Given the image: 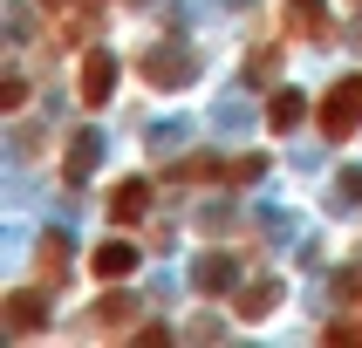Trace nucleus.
Listing matches in <instances>:
<instances>
[{
  "label": "nucleus",
  "instance_id": "2",
  "mask_svg": "<svg viewBox=\"0 0 362 348\" xmlns=\"http://www.w3.org/2000/svg\"><path fill=\"white\" fill-rule=\"evenodd\" d=\"M287 28L308 35V41H328V35H335V14H328L322 0H287Z\"/></svg>",
  "mask_w": 362,
  "mask_h": 348
},
{
  "label": "nucleus",
  "instance_id": "5",
  "mask_svg": "<svg viewBox=\"0 0 362 348\" xmlns=\"http://www.w3.org/2000/svg\"><path fill=\"white\" fill-rule=\"evenodd\" d=\"M96 280H130L137 273V246H96Z\"/></svg>",
  "mask_w": 362,
  "mask_h": 348
},
{
  "label": "nucleus",
  "instance_id": "7",
  "mask_svg": "<svg viewBox=\"0 0 362 348\" xmlns=\"http://www.w3.org/2000/svg\"><path fill=\"white\" fill-rule=\"evenodd\" d=\"M267 123H274V130H294V123H301V96H294V89H281V96L267 102Z\"/></svg>",
  "mask_w": 362,
  "mask_h": 348
},
{
  "label": "nucleus",
  "instance_id": "8",
  "mask_svg": "<svg viewBox=\"0 0 362 348\" xmlns=\"http://www.w3.org/2000/svg\"><path fill=\"white\" fill-rule=\"evenodd\" d=\"M274 301H281V287H274V280H260V287H253V294L240 301V314H267Z\"/></svg>",
  "mask_w": 362,
  "mask_h": 348
},
{
  "label": "nucleus",
  "instance_id": "1",
  "mask_svg": "<svg viewBox=\"0 0 362 348\" xmlns=\"http://www.w3.org/2000/svg\"><path fill=\"white\" fill-rule=\"evenodd\" d=\"M322 130H328L335 143L362 130V76H342L335 89H328V102H322Z\"/></svg>",
  "mask_w": 362,
  "mask_h": 348
},
{
  "label": "nucleus",
  "instance_id": "9",
  "mask_svg": "<svg viewBox=\"0 0 362 348\" xmlns=\"http://www.w3.org/2000/svg\"><path fill=\"white\" fill-rule=\"evenodd\" d=\"M123 314H130V307H123V301H103V307H96V314H89V321H103V328H117V321H123Z\"/></svg>",
  "mask_w": 362,
  "mask_h": 348
},
{
  "label": "nucleus",
  "instance_id": "4",
  "mask_svg": "<svg viewBox=\"0 0 362 348\" xmlns=\"http://www.w3.org/2000/svg\"><path fill=\"white\" fill-rule=\"evenodd\" d=\"M144 205H151V184H144V178H123L117 191H110V219L130 225V219H144Z\"/></svg>",
  "mask_w": 362,
  "mask_h": 348
},
{
  "label": "nucleus",
  "instance_id": "10",
  "mask_svg": "<svg viewBox=\"0 0 362 348\" xmlns=\"http://www.w3.org/2000/svg\"><path fill=\"white\" fill-rule=\"evenodd\" d=\"M322 342H362V328H349V321H335V328H322Z\"/></svg>",
  "mask_w": 362,
  "mask_h": 348
},
{
  "label": "nucleus",
  "instance_id": "3",
  "mask_svg": "<svg viewBox=\"0 0 362 348\" xmlns=\"http://www.w3.org/2000/svg\"><path fill=\"white\" fill-rule=\"evenodd\" d=\"M110 89H117V61H110V55H89V61H82V102H89V109H103V102H110Z\"/></svg>",
  "mask_w": 362,
  "mask_h": 348
},
{
  "label": "nucleus",
  "instance_id": "6",
  "mask_svg": "<svg viewBox=\"0 0 362 348\" xmlns=\"http://www.w3.org/2000/svg\"><path fill=\"white\" fill-rule=\"evenodd\" d=\"M7 328H14V335H35L41 328V294H14V301H7Z\"/></svg>",
  "mask_w": 362,
  "mask_h": 348
}]
</instances>
